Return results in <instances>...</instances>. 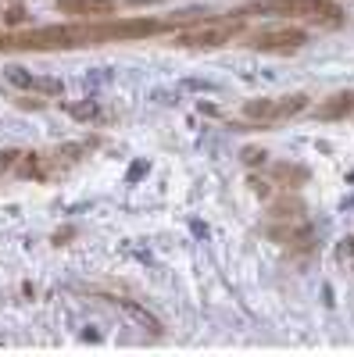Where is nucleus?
<instances>
[{
    "instance_id": "nucleus-1",
    "label": "nucleus",
    "mask_w": 354,
    "mask_h": 357,
    "mask_svg": "<svg viewBox=\"0 0 354 357\" xmlns=\"http://www.w3.org/2000/svg\"><path fill=\"white\" fill-rule=\"evenodd\" d=\"M258 15H283V18H301L322 29H340L344 25V8L333 0H261L254 4Z\"/></svg>"
},
{
    "instance_id": "nucleus-2",
    "label": "nucleus",
    "mask_w": 354,
    "mask_h": 357,
    "mask_svg": "<svg viewBox=\"0 0 354 357\" xmlns=\"http://www.w3.org/2000/svg\"><path fill=\"white\" fill-rule=\"evenodd\" d=\"M244 33V15L236 18H200L190 29H183L175 36V47H186V50H219L226 43H233L236 36Z\"/></svg>"
},
{
    "instance_id": "nucleus-3",
    "label": "nucleus",
    "mask_w": 354,
    "mask_h": 357,
    "mask_svg": "<svg viewBox=\"0 0 354 357\" xmlns=\"http://www.w3.org/2000/svg\"><path fill=\"white\" fill-rule=\"evenodd\" d=\"M308 43L304 29H293V25H276V29H258L254 36H247V47L261 50V54H293Z\"/></svg>"
},
{
    "instance_id": "nucleus-4",
    "label": "nucleus",
    "mask_w": 354,
    "mask_h": 357,
    "mask_svg": "<svg viewBox=\"0 0 354 357\" xmlns=\"http://www.w3.org/2000/svg\"><path fill=\"white\" fill-rule=\"evenodd\" d=\"M57 15H68L79 22H94V18H115L118 15V0H54Z\"/></svg>"
},
{
    "instance_id": "nucleus-5",
    "label": "nucleus",
    "mask_w": 354,
    "mask_h": 357,
    "mask_svg": "<svg viewBox=\"0 0 354 357\" xmlns=\"http://www.w3.org/2000/svg\"><path fill=\"white\" fill-rule=\"evenodd\" d=\"M318 118H326V122H340V118L354 114V89H344V93H333L326 97L318 107H315Z\"/></svg>"
},
{
    "instance_id": "nucleus-6",
    "label": "nucleus",
    "mask_w": 354,
    "mask_h": 357,
    "mask_svg": "<svg viewBox=\"0 0 354 357\" xmlns=\"http://www.w3.org/2000/svg\"><path fill=\"white\" fill-rule=\"evenodd\" d=\"M308 111V97L304 93H286V97H276L272 100V111H269V122H283V118H293Z\"/></svg>"
},
{
    "instance_id": "nucleus-7",
    "label": "nucleus",
    "mask_w": 354,
    "mask_h": 357,
    "mask_svg": "<svg viewBox=\"0 0 354 357\" xmlns=\"http://www.w3.org/2000/svg\"><path fill=\"white\" fill-rule=\"evenodd\" d=\"M122 307H126V314L140 325V329H147L151 336H165V325H161L151 311H143V307H140V304H133V301H122Z\"/></svg>"
},
{
    "instance_id": "nucleus-8",
    "label": "nucleus",
    "mask_w": 354,
    "mask_h": 357,
    "mask_svg": "<svg viewBox=\"0 0 354 357\" xmlns=\"http://www.w3.org/2000/svg\"><path fill=\"white\" fill-rule=\"evenodd\" d=\"M269 111H272V97H258V100H247L244 104V114L247 118H258V122H269Z\"/></svg>"
},
{
    "instance_id": "nucleus-9",
    "label": "nucleus",
    "mask_w": 354,
    "mask_h": 357,
    "mask_svg": "<svg viewBox=\"0 0 354 357\" xmlns=\"http://www.w3.org/2000/svg\"><path fill=\"white\" fill-rule=\"evenodd\" d=\"M68 114H72V118H82V122H86V118H97V107H94V104H86V107H82V104H72Z\"/></svg>"
},
{
    "instance_id": "nucleus-10",
    "label": "nucleus",
    "mask_w": 354,
    "mask_h": 357,
    "mask_svg": "<svg viewBox=\"0 0 354 357\" xmlns=\"http://www.w3.org/2000/svg\"><path fill=\"white\" fill-rule=\"evenodd\" d=\"M265 158H269V154H265L261 146H247V151H244V161H247V165H261Z\"/></svg>"
},
{
    "instance_id": "nucleus-11",
    "label": "nucleus",
    "mask_w": 354,
    "mask_h": 357,
    "mask_svg": "<svg viewBox=\"0 0 354 357\" xmlns=\"http://www.w3.org/2000/svg\"><path fill=\"white\" fill-rule=\"evenodd\" d=\"M4 22H8V25H11V29H15V25H22V22H25V11H22V8H11V11H8V18H4Z\"/></svg>"
},
{
    "instance_id": "nucleus-12",
    "label": "nucleus",
    "mask_w": 354,
    "mask_h": 357,
    "mask_svg": "<svg viewBox=\"0 0 354 357\" xmlns=\"http://www.w3.org/2000/svg\"><path fill=\"white\" fill-rule=\"evenodd\" d=\"M251 190L258 193V197H269L272 190H269V183H261V178H251Z\"/></svg>"
},
{
    "instance_id": "nucleus-13",
    "label": "nucleus",
    "mask_w": 354,
    "mask_h": 357,
    "mask_svg": "<svg viewBox=\"0 0 354 357\" xmlns=\"http://www.w3.org/2000/svg\"><path fill=\"white\" fill-rule=\"evenodd\" d=\"M0 50H11V33H0Z\"/></svg>"
}]
</instances>
